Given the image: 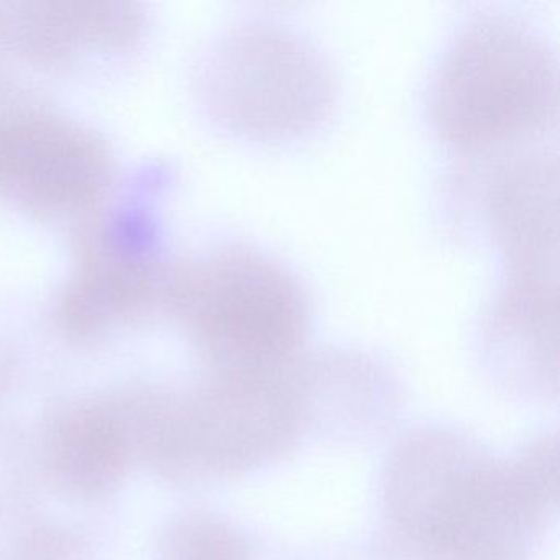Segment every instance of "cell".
<instances>
[{"label": "cell", "instance_id": "cell-1", "mask_svg": "<svg viewBox=\"0 0 560 560\" xmlns=\"http://www.w3.org/2000/svg\"><path fill=\"white\" fill-rule=\"evenodd\" d=\"M557 442L503 458L451 428L415 429L382 477L389 542L416 560H529L557 510Z\"/></svg>", "mask_w": 560, "mask_h": 560}, {"label": "cell", "instance_id": "cell-2", "mask_svg": "<svg viewBox=\"0 0 560 560\" xmlns=\"http://www.w3.org/2000/svg\"><path fill=\"white\" fill-rule=\"evenodd\" d=\"M424 106L435 139L457 160L546 145L559 117L556 50L524 15L481 9L439 55Z\"/></svg>", "mask_w": 560, "mask_h": 560}, {"label": "cell", "instance_id": "cell-3", "mask_svg": "<svg viewBox=\"0 0 560 560\" xmlns=\"http://www.w3.org/2000/svg\"><path fill=\"white\" fill-rule=\"evenodd\" d=\"M175 290L211 373L273 372L304 352L314 316L310 290L255 245L219 248L179 275Z\"/></svg>", "mask_w": 560, "mask_h": 560}, {"label": "cell", "instance_id": "cell-4", "mask_svg": "<svg viewBox=\"0 0 560 560\" xmlns=\"http://www.w3.org/2000/svg\"><path fill=\"white\" fill-rule=\"evenodd\" d=\"M293 362L211 373L191 392H170L150 470L175 483L229 480L291 454L306 431Z\"/></svg>", "mask_w": 560, "mask_h": 560}, {"label": "cell", "instance_id": "cell-5", "mask_svg": "<svg viewBox=\"0 0 560 560\" xmlns=\"http://www.w3.org/2000/svg\"><path fill=\"white\" fill-rule=\"evenodd\" d=\"M218 122L254 145L296 142L323 129L339 96L327 55L290 25L252 18L234 25L209 63Z\"/></svg>", "mask_w": 560, "mask_h": 560}, {"label": "cell", "instance_id": "cell-6", "mask_svg": "<svg viewBox=\"0 0 560 560\" xmlns=\"http://www.w3.org/2000/svg\"><path fill=\"white\" fill-rule=\"evenodd\" d=\"M106 179L101 147L61 120L27 116L0 127V191L28 208L77 211Z\"/></svg>", "mask_w": 560, "mask_h": 560}, {"label": "cell", "instance_id": "cell-7", "mask_svg": "<svg viewBox=\"0 0 560 560\" xmlns=\"http://www.w3.org/2000/svg\"><path fill=\"white\" fill-rule=\"evenodd\" d=\"M481 359L523 392H557V271L508 270L480 324Z\"/></svg>", "mask_w": 560, "mask_h": 560}, {"label": "cell", "instance_id": "cell-8", "mask_svg": "<svg viewBox=\"0 0 560 560\" xmlns=\"http://www.w3.org/2000/svg\"><path fill=\"white\" fill-rule=\"evenodd\" d=\"M40 441L45 474L57 490L74 500L113 494L133 467L104 399L58 406L45 418Z\"/></svg>", "mask_w": 560, "mask_h": 560}, {"label": "cell", "instance_id": "cell-9", "mask_svg": "<svg viewBox=\"0 0 560 560\" xmlns=\"http://www.w3.org/2000/svg\"><path fill=\"white\" fill-rule=\"evenodd\" d=\"M2 15L31 50L58 54L78 40L116 42L129 35L133 18L106 2H42L15 5Z\"/></svg>", "mask_w": 560, "mask_h": 560}, {"label": "cell", "instance_id": "cell-10", "mask_svg": "<svg viewBox=\"0 0 560 560\" xmlns=\"http://www.w3.org/2000/svg\"><path fill=\"white\" fill-rule=\"evenodd\" d=\"M159 560H252L241 530L211 513L191 511L170 521L160 534Z\"/></svg>", "mask_w": 560, "mask_h": 560}, {"label": "cell", "instance_id": "cell-11", "mask_svg": "<svg viewBox=\"0 0 560 560\" xmlns=\"http://www.w3.org/2000/svg\"><path fill=\"white\" fill-rule=\"evenodd\" d=\"M86 549L83 534L61 524H42L28 530L11 560H80Z\"/></svg>", "mask_w": 560, "mask_h": 560}]
</instances>
